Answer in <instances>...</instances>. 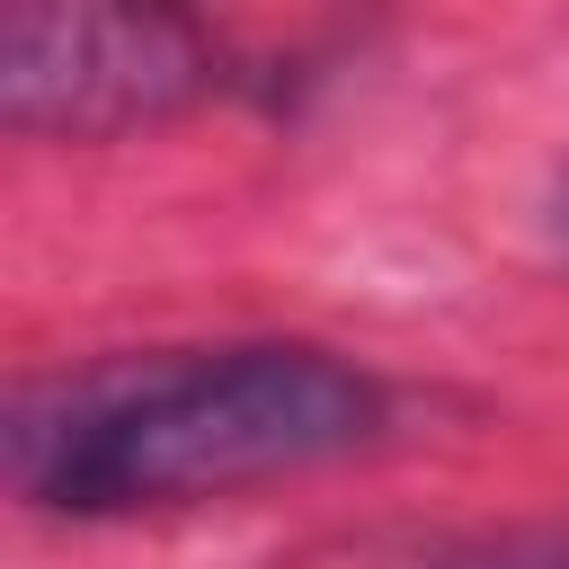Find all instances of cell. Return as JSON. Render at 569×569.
Masks as SVG:
<instances>
[{"label": "cell", "instance_id": "1", "mask_svg": "<svg viewBox=\"0 0 569 569\" xmlns=\"http://www.w3.org/2000/svg\"><path fill=\"white\" fill-rule=\"evenodd\" d=\"M391 436V382L311 338L142 347L9 391V489L44 516H160L249 498Z\"/></svg>", "mask_w": 569, "mask_h": 569}, {"label": "cell", "instance_id": "2", "mask_svg": "<svg viewBox=\"0 0 569 569\" xmlns=\"http://www.w3.org/2000/svg\"><path fill=\"white\" fill-rule=\"evenodd\" d=\"M240 89L231 44L187 9L18 0L0 18V124L27 142H116Z\"/></svg>", "mask_w": 569, "mask_h": 569}, {"label": "cell", "instance_id": "3", "mask_svg": "<svg viewBox=\"0 0 569 569\" xmlns=\"http://www.w3.org/2000/svg\"><path fill=\"white\" fill-rule=\"evenodd\" d=\"M436 569H569V525L489 533V542H471V551H445Z\"/></svg>", "mask_w": 569, "mask_h": 569}, {"label": "cell", "instance_id": "4", "mask_svg": "<svg viewBox=\"0 0 569 569\" xmlns=\"http://www.w3.org/2000/svg\"><path fill=\"white\" fill-rule=\"evenodd\" d=\"M551 231H560V258H569V178H560V213H551Z\"/></svg>", "mask_w": 569, "mask_h": 569}]
</instances>
